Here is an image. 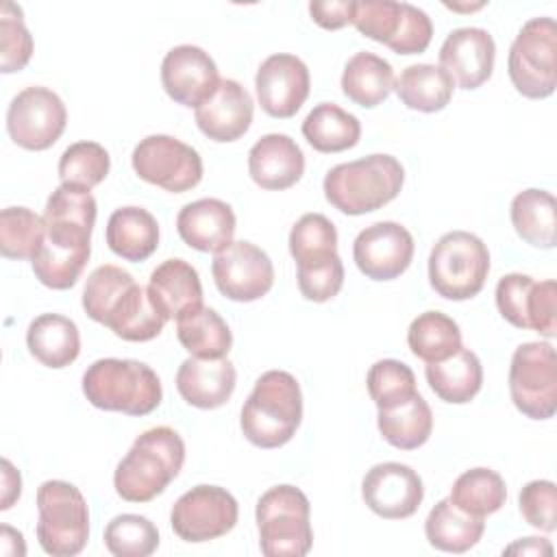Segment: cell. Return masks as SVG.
Wrapping results in <instances>:
<instances>
[{
  "instance_id": "7",
  "label": "cell",
  "mask_w": 557,
  "mask_h": 557,
  "mask_svg": "<svg viewBox=\"0 0 557 557\" xmlns=\"http://www.w3.org/2000/svg\"><path fill=\"white\" fill-rule=\"evenodd\" d=\"M37 540L52 557H74L89 540V509L67 481H44L37 490Z\"/></svg>"
},
{
  "instance_id": "24",
  "label": "cell",
  "mask_w": 557,
  "mask_h": 557,
  "mask_svg": "<svg viewBox=\"0 0 557 557\" xmlns=\"http://www.w3.org/2000/svg\"><path fill=\"white\" fill-rule=\"evenodd\" d=\"M235 381V368L226 357H189L176 372V389L181 398L198 409H218L226 405L233 396Z\"/></svg>"
},
{
  "instance_id": "35",
  "label": "cell",
  "mask_w": 557,
  "mask_h": 557,
  "mask_svg": "<svg viewBox=\"0 0 557 557\" xmlns=\"http://www.w3.org/2000/svg\"><path fill=\"white\" fill-rule=\"evenodd\" d=\"M176 335L181 346L191 357L220 359L226 357L233 346L228 324L215 309L198 307L176 320Z\"/></svg>"
},
{
  "instance_id": "21",
  "label": "cell",
  "mask_w": 557,
  "mask_h": 557,
  "mask_svg": "<svg viewBox=\"0 0 557 557\" xmlns=\"http://www.w3.org/2000/svg\"><path fill=\"white\" fill-rule=\"evenodd\" d=\"M252 98L233 78H220L215 91L196 107V124L211 141L226 144L239 139L252 124Z\"/></svg>"
},
{
  "instance_id": "17",
  "label": "cell",
  "mask_w": 557,
  "mask_h": 557,
  "mask_svg": "<svg viewBox=\"0 0 557 557\" xmlns=\"http://www.w3.org/2000/svg\"><path fill=\"white\" fill-rule=\"evenodd\" d=\"M309 70L296 54H270L257 70L255 89L261 109L278 120L296 115L309 96Z\"/></svg>"
},
{
  "instance_id": "4",
  "label": "cell",
  "mask_w": 557,
  "mask_h": 557,
  "mask_svg": "<svg viewBox=\"0 0 557 557\" xmlns=\"http://www.w3.org/2000/svg\"><path fill=\"white\" fill-rule=\"evenodd\" d=\"M85 398L104 411L148 416L161 403L163 389L157 372L135 359H98L83 374Z\"/></svg>"
},
{
  "instance_id": "43",
  "label": "cell",
  "mask_w": 557,
  "mask_h": 557,
  "mask_svg": "<svg viewBox=\"0 0 557 557\" xmlns=\"http://www.w3.org/2000/svg\"><path fill=\"white\" fill-rule=\"evenodd\" d=\"M104 546L115 557H148L159 546V531L146 516L122 513L107 524Z\"/></svg>"
},
{
  "instance_id": "27",
  "label": "cell",
  "mask_w": 557,
  "mask_h": 557,
  "mask_svg": "<svg viewBox=\"0 0 557 557\" xmlns=\"http://www.w3.org/2000/svg\"><path fill=\"white\" fill-rule=\"evenodd\" d=\"M107 244L124 261H146L159 246V224L141 207H120L107 222Z\"/></svg>"
},
{
  "instance_id": "36",
  "label": "cell",
  "mask_w": 557,
  "mask_h": 557,
  "mask_svg": "<svg viewBox=\"0 0 557 557\" xmlns=\"http://www.w3.org/2000/svg\"><path fill=\"white\" fill-rule=\"evenodd\" d=\"M165 318L152 305L148 289L135 283L113 307L104 326L126 342H148L163 331Z\"/></svg>"
},
{
  "instance_id": "2",
  "label": "cell",
  "mask_w": 557,
  "mask_h": 557,
  "mask_svg": "<svg viewBox=\"0 0 557 557\" xmlns=\"http://www.w3.org/2000/svg\"><path fill=\"white\" fill-rule=\"evenodd\" d=\"M302 420V394L294 374L285 370L263 372L239 416L244 437L257 448H278L287 444Z\"/></svg>"
},
{
  "instance_id": "49",
  "label": "cell",
  "mask_w": 557,
  "mask_h": 557,
  "mask_svg": "<svg viewBox=\"0 0 557 557\" xmlns=\"http://www.w3.org/2000/svg\"><path fill=\"white\" fill-rule=\"evenodd\" d=\"M342 285H344V263L339 257L311 270H298V289L311 302H326L335 298Z\"/></svg>"
},
{
  "instance_id": "18",
  "label": "cell",
  "mask_w": 557,
  "mask_h": 557,
  "mask_svg": "<svg viewBox=\"0 0 557 557\" xmlns=\"http://www.w3.org/2000/svg\"><path fill=\"white\" fill-rule=\"evenodd\" d=\"M96 198L89 189L59 185L44 209L46 242L59 248L91 250V231L96 224Z\"/></svg>"
},
{
  "instance_id": "40",
  "label": "cell",
  "mask_w": 557,
  "mask_h": 557,
  "mask_svg": "<svg viewBox=\"0 0 557 557\" xmlns=\"http://www.w3.org/2000/svg\"><path fill=\"white\" fill-rule=\"evenodd\" d=\"M46 242V224L26 207H7L0 213V252L7 259H33Z\"/></svg>"
},
{
  "instance_id": "50",
  "label": "cell",
  "mask_w": 557,
  "mask_h": 557,
  "mask_svg": "<svg viewBox=\"0 0 557 557\" xmlns=\"http://www.w3.org/2000/svg\"><path fill=\"white\" fill-rule=\"evenodd\" d=\"M557 283L555 281H535L531 300H529V329L537 331L544 337L557 335Z\"/></svg>"
},
{
  "instance_id": "34",
  "label": "cell",
  "mask_w": 557,
  "mask_h": 557,
  "mask_svg": "<svg viewBox=\"0 0 557 557\" xmlns=\"http://www.w3.org/2000/svg\"><path fill=\"white\" fill-rule=\"evenodd\" d=\"M376 424L387 444L400 450H413L431 437L433 413L429 403L416 394L396 407L379 409Z\"/></svg>"
},
{
  "instance_id": "52",
  "label": "cell",
  "mask_w": 557,
  "mask_h": 557,
  "mask_svg": "<svg viewBox=\"0 0 557 557\" xmlns=\"http://www.w3.org/2000/svg\"><path fill=\"white\" fill-rule=\"evenodd\" d=\"M22 494V476L9 459H2V503L0 509H9Z\"/></svg>"
},
{
  "instance_id": "47",
  "label": "cell",
  "mask_w": 557,
  "mask_h": 557,
  "mask_svg": "<svg viewBox=\"0 0 557 557\" xmlns=\"http://www.w3.org/2000/svg\"><path fill=\"white\" fill-rule=\"evenodd\" d=\"M520 513L533 529L553 533L557 527V487L553 481H529L520 490Z\"/></svg>"
},
{
  "instance_id": "11",
  "label": "cell",
  "mask_w": 557,
  "mask_h": 557,
  "mask_svg": "<svg viewBox=\"0 0 557 557\" xmlns=\"http://www.w3.org/2000/svg\"><path fill=\"white\" fill-rule=\"evenodd\" d=\"M135 174L172 194L194 189L202 181V159L196 148L172 135L144 137L131 157Z\"/></svg>"
},
{
  "instance_id": "8",
  "label": "cell",
  "mask_w": 557,
  "mask_h": 557,
  "mask_svg": "<svg viewBox=\"0 0 557 557\" xmlns=\"http://www.w3.org/2000/svg\"><path fill=\"white\" fill-rule=\"evenodd\" d=\"M557 24L553 17H533L516 35L507 72L524 98H548L557 87Z\"/></svg>"
},
{
  "instance_id": "12",
  "label": "cell",
  "mask_w": 557,
  "mask_h": 557,
  "mask_svg": "<svg viewBox=\"0 0 557 557\" xmlns=\"http://www.w3.org/2000/svg\"><path fill=\"white\" fill-rule=\"evenodd\" d=\"M65 124L63 100L41 85L22 89L7 109L9 137L24 150H48L63 135Z\"/></svg>"
},
{
  "instance_id": "5",
  "label": "cell",
  "mask_w": 557,
  "mask_h": 557,
  "mask_svg": "<svg viewBox=\"0 0 557 557\" xmlns=\"http://www.w3.org/2000/svg\"><path fill=\"white\" fill-rule=\"evenodd\" d=\"M259 546L268 557H302L311 550V505L294 485H274L257 500Z\"/></svg>"
},
{
  "instance_id": "9",
  "label": "cell",
  "mask_w": 557,
  "mask_h": 557,
  "mask_svg": "<svg viewBox=\"0 0 557 557\" xmlns=\"http://www.w3.org/2000/svg\"><path fill=\"white\" fill-rule=\"evenodd\" d=\"M352 24L363 37L385 44L396 54H420L433 39L431 17L409 2H355Z\"/></svg>"
},
{
  "instance_id": "44",
  "label": "cell",
  "mask_w": 557,
  "mask_h": 557,
  "mask_svg": "<svg viewBox=\"0 0 557 557\" xmlns=\"http://www.w3.org/2000/svg\"><path fill=\"white\" fill-rule=\"evenodd\" d=\"M91 250L59 248L44 242L41 250L30 259L35 278L50 289H70L81 278Z\"/></svg>"
},
{
  "instance_id": "1",
  "label": "cell",
  "mask_w": 557,
  "mask_h": 557,
  "mask_svg": "<svg viewBox=\"0 0 557 557\" xmlns=\"http://www.w3.org/2000/svg\"><path fill=\"white\" fill-rule=\"evenodd\" d=\"M183 461V437L170 426H152L133 442L117 463L113 487L128 503H148L178 476Z\"/></svg>"
},
{
  "instance_id": "26",
  "label": "cell",
  "mask_w": 557,
  "mask_h": 557,
  "mask_svg": "<svg viewBox=\"0 0 557 557\" xmlns=\"http://www.w3.org/2000/svg\"><path fill=\"white\" fill-rule=\"evenodd\" d=\"M28 352L46 368H65L81 352V335L74 320L59 313L37 315L26 331Z\"/></svg>"
},
{
  "instance_id": "15",
  "label": "cell",
  "mask_w": 557,
  "mask_h": 557,
  "mask_svg": "<svg viewBox=\"0 0 557 557\" xmlns=\"http://www.w3.org/2000/svg\"><path fill=\"white\" fill-rule=\"evenodd\" d=\"M413 237L398 222H374L352 244V259L361 274L372 281L400 276L413 259Z\"/></svg>"
},
{
  "instance_id": "31",
  "label": "cell",
  "mask_w": 557,
  "mask_h": 557,
  "mask_svg": "<svg viewBox=\"0 0 557 557\" xmlns=\"http://www.w3.org/2000/svg\"><path fill=\"white\" fill-rule=\"evenodd\" d=\"M455 83L444 67L433 63H416L400 72L394 81V91L400 102L413 111H442L453 98Z\"/></svg>"
},
{
  "instance_id": "42",
  "label": "cell",
  "mask_w": 557,
  "mask_h": 557,
  "mask_svg": "<svg viewBox=\"0 0 557 557\" xmlns=\"http://www.w3.org/2000/svg\"><path fill=\"white\" fill-rule=\"evenodd\" d=\"M135 285V278L131 276V272L104 263L100 268H96L85 283L83 289V309L85 313L98 322L104 324L109 313L113 311V307L117 305V300Z\"/></svg>"
},
{
  "instance_id": "46",
  "label": "cell",
  "mask_w": 557,
  "mask_h": 557,
  "mask_svg": "<svg viewBox=\"0 0 557 557\" xmlns=\"http://www.w3.org/2000/svg\"><path fill=\"white\" fill-rule=\"evenodd\" d=\"M33 57V37L24 26L22 9L13 2L0 7V72L13 74L26 67Z\"/></svg>"
},
{
  "instance_id": "51",
  "label": "cell",
  "mask_w": 557,
  "mask_h": 557,
  "mask_svg": "<svg viewBox=\"0 0 557 557\" xmlns=\"http://www.w3.org/2000/svg\"><path fill=\"white\" fill-rule=\"evenodd\" d=\"M311 20L324 30H339L346 24H352L355 0H331V2H311Z\"/></svg>"
},
{
  "instance_id": "20",
  "label": "cell",
  "mask_w": 557,
  "mask_h": 557,
  "mask_svg": "<svg viewBox=\"0 0 557 557\" xmlns=\"http://www.w3.org/2000/svg\"><path fill=\"white\" fill-rule=\"evenodd\" d=\"M496 44L485 28H455L440 48V67L461 89L481 87L494 70Z\"/></svg>"
},
{
  "instance_id": "28",
  "label": "cell",
  "mask_w": 557,
  "mask_h": 557,
  "mask_svg": "<svg viewBox=\"0 0 557 557\" xmlns=\"http://www.w3.org/2000/svg\"><path fill=\"white\" fill-rule=\"evenodd\" d=\"M424 374L435 396L453 405L470 403L483 385V366L479 357L463 346L442 361L426 363Z\"/></svg>"
},
{
  "instance_id": "32",
  "label": "cell",
  "mask_w": 557,
  "mask_h": 557,
  "mask_svg": "<svg viewBox=\"0 0 557 557\" xmlns=\"http://www.w3.org/2000/svg\"><path fill=\"white\" fill-rule=\"evenodd\" d=\"M394 89L392 65L374 52H357L348 59L342 74V91L359 107L381 104Z\"/></svg>"
},
{
  "instance_id": "38",
  "label": "cell",
  "mask_w": 557,
  "mask_h": 557,
  "mask_svg": "<svg viewBox=\"0 0 557 557\" xmlns=\"http://www.w3.org/2000/svg\"><path fill=\"white\" fill-rule=\"evenodd\" d=\"M407 344L418 359L424 363H435L461 348V331L457 322L446 313L424 311L411 320Z\"/></svg>"
},
{
  "instance_id": "30",
  "label": "cell",
  "mask_w": 557,
  "mask_h": 557,
  "mask_svg": "<svg viewBox=\"0 0 557 557\" xmlns=\"http://www.w3.org/2000/svg\"><path fill=\"white\" fill-rule=\"evenodd\" d=\"M511 224L518 237L533 248H553L557 237V205L555 196L546 189H524L516 194L509 207Z\"/></svg>"
},
{
  "instance_id": "23",
  "label": "cell",
  "mask_w": 557,
  "mask_h": 557,
  "mask_svg": "<svg viewBox=\"0 0 557 557\" xmlns=\"http://www.w3.org/2000/svg\"><path fill=\"white\" fill-rule=\"evenodd\" d=\"M181 239L200 252H220L233 244L235 213L220 198H200L185 205L176 215Z\"/></svg>"
},
{
  "instance_id": "45",
  "label": "cell",
  "mask_w": 557,
  "mask_h": 557,
  "mask_svg": "<svg viewBox=\"0 0 557 557\" xmlns=\"http://www.w3.org/2000/svg\"><path fill=\"white\" fill-rule=\"evenodd\" d=\"M366 383H368V394L374 400L376 409L396 407L418 394L413 370L398 359L376 361L368 370Z\"/></svg>"
},
{
  "instance_id": "33",
  "label": "cell",
  "mask_w": 557,
  "mask_h": 557,
  "mask_svg": "<svg viewBox=\"0 0 557 557\" xmlns=\"http://www.w3.org/2000/svg\"><path fill=\"white\" fill-rule=\"evenodd\" d=\"M302 135L318 152L331 154L357 146L361 137L359 120L333 102H320L302 122Z\"/></svg>"
},
{
  "instance_id": "29",
  "label": "cell",
  "mask_w": 557,
  "mask_h": 557,
  "mask_svg": "<svg viewBox=\"0 0 557 557\" xmlns=\"http://www.w3.org/2000/svg\"><path fill=\"white\" fill-rule=\"evenodd\" d=\"M485 522L459 509L450 498H442L424 520V535L429 544L444 553H466L483 535Z\"/></svg>"
},
{
  "instance_id": "22",
  "label": "cell",
  "mask_w": 557,
  "mask_h": 557,
  "mask_svg": "<svg viewBox=\"0 0 557 557\" xmlns=\"http://www.w3.org/2000/svg\"><path fill=\"white\" fill-rule=\"evenodd\" d=\"M248 172L261 189H289L305 172V154L289 135L270 133L250 148Z\"/></svg>"
},
{
  "instance_id": "13",
  "label": "cell",
  "mask_w": 557,
  "mask_h": 557,
  "mask_svg": "<svg viewBox=\"0 0 557 557\" xmlns=\"http://www.w3.org/2000/svg\"><path fill=\"white\" fill-rule=\"evenodd\" d=\"M237 500L218 485H196L170 511V524L183 542H209L226 535L237 524Z\"/></svg>"
},
{
  "instance_id": "41",
  "label": "cell",
  "mask_w": 557,
  "mask_h": 557,
  "mask_svg": "<svg viewBox=\"0 0 557 557\" xmlns=\"http://www.w3.org/2000/svg\"><path fill=\"white\" fill-rule=\"evenodd\" d=\"M111 168V157L96 141H76L67 146L59 159L61 185L91 189L100 185Z\"/></svg>"
},
{
  "instance_id": "37",
  "label": "cell",
  "mask_w": 557,
  "mask_h": 557,
  "mask_svg": "<svg viewBox=\"0 0 557 557\" xmlns=\"http://www.w3.org/2000/svg\"><path fill=\"white\" fill-rule=\"evenodd\" d=\"M289 252L298 270H311L337 255V228L322 213H305L289 231Z\"/></svg>"
},
{
  "instance_id": "3",
  "label": "cell",
  "mask_w": 557,
  "mask_h": 557,
  "mask_svg": "<svg viewBox=\"0 0 557 557\" xmlns=\"http://www.w3.org/2000/svg\"><path fill=\"white\" fill-rule=\"evenodd\" d=\"M405 183V170L392 154H370L339 163L324 176V198L346 215H363L392 202Z\"/></svg>"
},
{
  "instance_id": "53",
  "label": "cell",
  "mask_w": 557,
  "mask_h": 557,
  "mask_svg": "<svg viewBox=\"0 0 557 557\" xmlns=\"http://www.w3.org/2000/svg\"><path fill=\"white\" fill-rule=\"evenodd\" d=\"M505 553H522V555H542V553H546V555H550L553 548L542 537H524V540L507 546Z\"/></svg>"
},
{
  "instance_id": "39",
  "label": "cell",
  "mask_w": 557,
  "mask_h": 557,
  "mask_svg": "<svg viewBox=\"0 0 557 557\" xmlns=\"http://www.w3.org/2000/svg\"><path fill=\"white\" fill-rule=\"evenodd\" d=\"M450 500L466 513L485 518L505 505L507 485L498 472L490 468H472L457 476L450 490Z\"/></svg>"
},
{
  "instance_id": "19",
  "label": "cell",
  "mask_w": 557,
  "mask_h": 557,
  "mask_svg": "<svg viewBox=\"0 0 557 557\" xmlns=\"http://www.w3.org/2000/svg\"><path fill=\"white\" fill-rule=\"evenodd\" d=\"M218 65L198 46L183 44L172 48L161 63V85L165 94L183 104V107H198L202 104L218 87Z\"/></svg>"
},
{
  "instance_id": "25",
  "label": "cell",
  "mask_w": 557,
  "mask_h": 557,
  "mask_svg": "<svg viewBox=\"0 0 557 557\" xmlns=\"http://www.w3.org/2000/svg\"><path fill=\"white\" fill-rule=\"evenodd\" d=\"M148 296L165 320L202 307V285L196 268L183 259H165L159 263L148 281Z\"/></svg>"
},
{
  "instance_id": "48",
  "label": "cell",
  "mask_w": 557,
  "mask_h": 557,
  "mask_svg": "<svg viewBox=\"0 0 557 557\" xmlns=\"http://www.w3.org/2000/svg\"><path fill=\"white\" fill-rule=\"evenodd\" d=\"M535 281L529 274L511 272L496 283V307L516 329H529V300Z\"/></svg>"
},
{
  "instance_id": "6",
  "label": "cell",
  "mask_w": 557,
  "mask_h": 557,
  "mask_svg": "<svg viewBox=\"0 0 557 557\" xmlns=\"http://www.w3.org/2000/svg\"><path fill=\"white\" fill-rule=\"evenodd\" d=\"M490 274V250L468 231L442 235L429 255V283L448 300L474 298Z\"/></svg>"
},
{
  "instance_id": "14",
  "label": "cell",
  "mask_w": 557,
  "mask_h": 557,
  "mask_svg": "<svg viewBox=\"0 0 557 557\" xmlns=\"http://www.w3.org/2000/svg\"><path fill=\"white\" fill-rule=\"evenodd\" d=\"M211 274L222 296L235 302L263 298L274 285V265L270 257L250 242H233L215 252Z\"/></svg>"
},
{
  "instance_id": "16",
  "label": "cell",
  "mask_w": 557,
  "mask_h": 557,
  "mask_svg": "<svg viewBox=\"0 0 557 557\" xmlns=\"http://www.w3.org/2000/svg\"><path fill=\"white\" fill-rule=\"evenodd\" d=\"M363 503L385 520H403L418 511L424 498L420 474L398 461L372 466L361 483Z\"/></svg>"
},
{
  "instance_id": "10",
  "label": "cell",
  "mask_w": 557,
  "mask_h": 557,
  "mask_svg": "<svg viewBox=\"0 0 557 557\" xmlns=\"http://www.w3.org/2000/svg\"><path fill=\"white\" fill-rule=\"evenodd\" d=\"M509 394L520 413L548 420L557 411V355L548 342H527L513 350Z\"/></svg>"
}]
</instances>
